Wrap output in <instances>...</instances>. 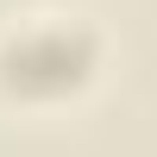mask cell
Listing matches in <instances>:
<instances>
[{"label":"cell","instance_id":"obj_1","mask_svg":"<svg viewBox=\"0 0 157 157\" xmlns=\"http://www.w3.org/2000/svg\"><path fill=\"white\" fill-rule=\"evenodd\" d=\"M101 44L75 19H38L0 44V88L19 101H63L94 82Z\"/></svg>","mask_w":157,"mask_h":157}]
</instances>
